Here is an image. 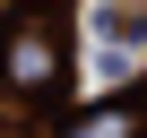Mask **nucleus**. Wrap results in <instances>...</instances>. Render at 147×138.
Masks as SVG:
<instances>
[{
	"label": "nucleus",
	"instance_id": "obj_2",
	"mask_svg": "<svg viewBox=\"0 0 147 138\" xmlns=\"http://www.w3.org/2000/svg\"><path fill=\"white\" fill-rule=\"evenodd\" d=\"M69 138H130V112H95L87 129H69Z\"/></svg>",
	"mask_w": 147,
	"mask_h": 138
},
{
	"label": "nucleus",
	"instance_id": "obj_1",
	"mask_svg": "<svg viewBox=\"0 0 147 138\" xmlns=\"http://www.w3.org/2000/svg\"><path fill=\"white\" fill-rule=\"evenodd\" d=\"M9 78H18V86H43V78H52V43H43V35H18V43H9Z\"/></svg>",
	"mask_w": 147,
	"mask_h": 138
}]
</instances>
